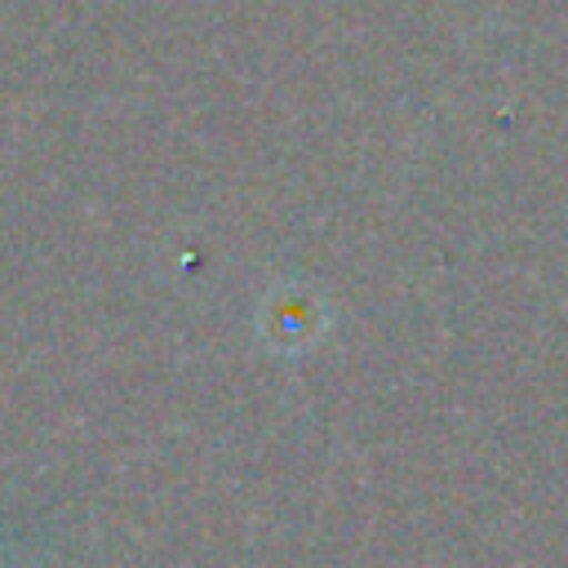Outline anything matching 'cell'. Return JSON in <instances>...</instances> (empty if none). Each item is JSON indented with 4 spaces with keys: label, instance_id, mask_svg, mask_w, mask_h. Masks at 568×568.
I'll use <instances>...</instances> for the list:
<instances>
[{
    "label": "cell",
    "instance_id": "cell-1",
    "mask_svg": "<svg viewBox=\"0 0 568 568\" xmlns=\"http://www.w3.org/2000/svg\"><path fill=\"white\" fill-rule=\"evenodd\" d=\"M271 320L284 328V333H297V328H315V302L306 293H275V311Z\"/></svg>",
    "mask_w": 568,
    "mask_h": 568
}]
</instances>
